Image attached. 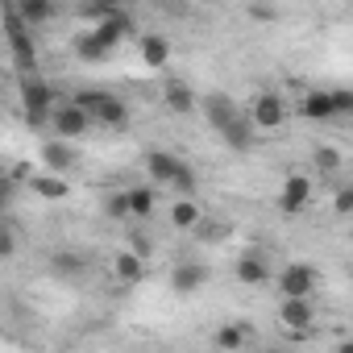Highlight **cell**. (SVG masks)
Listing matches in <instances>:
<instances>
[{
  "label": "cell",
  "instance_id": "30bf717a",
  "mask_svg": "<svg viewBox=\"0 0 353 353\" xmlns=\"http://www.w3.org/2000/svg\"><path fill=\"white\" fill-rule=\"evenodd\" d=\"M312 200V183L303 179V174H287L283 179V192H279V208L283 212H303Z\"/></svg>",
  "mask_w": 353,
  "mask_h": 353
},
{
  "label": "cell",
  "instance_id": "9a60e30c",
  "mask_svg": "<svg viewBox=\"0 0 353 353\" xmlns=\"http://www.w3.org/2000/svg\"><path fill=\"white\" fill-rule=\"evenodd\" d=\"M137 54H141L145 67H166V59H170V42H166L162 34H145V38L137 42Z\"/></svg>",
  "mask_w": 353,
  "mask_h": 353
},
{
  "label": "cell",
  "instance_id": "3957f363",
  "mask_svg": "<svg viewBox=\"0 0 353 353\" xmlns=\"http://www.w3.org/2000/svg\"><path fill=\"white\" fill-rule=\"evenodd\" d=\"M279 320H283L287 336H307V328H312V303H307V295H283Z\"/></svg>",
  "mask_w": 353,
  "mask_h": 353
},
{
  "label": "cell",
  "instance_id": "4fadbf2b",
  "mask_svg": "<svg viewBox=\"0 0 353 353\" xmlns=\"http://www.w3.org/2000/svg\"><path fill=\"white\" fill-rule=\"evenodd\" d=\"M162 104H166L170 112H192L200 100H196V92H192L183 79H170V83L162 88Z\"/></svg>",
  "mask_w": 353,
  "mask_h": 353
},
{
  "label": "cell",
  "instance_id": "484cf974",
  "mask_svg": "<svg viewBox=\"0 0 353 353\" xmlns=\"http://www.w3.org/2000/svg\"><path fill=\"white\" fill-rule=\"evenodd\" d=\"M332 212H341V216L353 212V188H341V192L332 196Z\"/></svg>",
  "mask_w": 353,
  "mask_h": 353
},
{
  "label": "cell",
  "instance_id": "d4e9b609",
  "mask_svg": "<svg viewBox=\"0 0 353 353\" xmlns=\"http://www.w3.org/2000/svg\"><path fill=\"white\" fill-rule=\"evenodd\" d=\"M108 216H112V221H129V216H133V212H129V196H125V192L108 196Z\"/></svg>",
  "mask_w": 353,
  "mask_h": 353
},
{
  "label": "cell",
  "instance_id": "9c48e42d",
  "mask_svg": "<svg viewBox=\"0 0 353 353\" xmlns=\"http://www.w3.org/2000/svg\"><path fill=\"white\" fill-rule=\"evenodd\" d=\"M233 270H237V279H241L245 287H266V283H270V262H266L258 250H245Z\"/></svg>",
  "mask_w": 353,
  "mask_h": 353
},
{
  "label": "cell",
  "instance_id": "d6986e66",
  "mask_svg": "<svg viewBox=\"0 0 353 353\" xmlns=\"http://www.w3.org/2000/svg\"><path fill=\"white\" fill-rule=\"evenodd\" d=\"M125 196H129V212H133V221H145V216L154 212V188H129Z\"/></svg>",
  "mask_w": 353,
  "mask_h": 353
},
{
  "label": "cell",
  "instance_id": "2e32d148",
  "mask_svg": "<svg viewBox=\"0 0 353 353\" xmlns=\"http://www.w3.org/2000/svg\"><path fill=\"white\" fill-rule=\"evenodd\" d=\"M170 225H174V229H200V225H204V212H200V204H196L192 196H183L179 204L170 208Z\"/></svg>",
  "mask_w": 353,
  "mask_h": 353
},
{
  "label": "cell",
  "instance_id": "277c9868",
  "mask_svg": "<svg viewBox=\"0 0 353 353\" xmlns=\"http://www.w3.org/2000/svg\"><path fill=\"white\" fill-rule=\"evenodd\" d=\"M179 170H183L179 154H170V150H145V174H150L154 188H170Z\"/></svg>",
  "mask_w": 353,
  "mask_h": 353
},
{
  "label": "cell",
  "instance_id": "f1b7e54d",
  "mask_svg": "<svg viewBox=\"0 0 353 353\" xmlns=\"http://www.w3.org/2000/svg\"><path fill=\"white\" fill-rule=\"evenodd\" d=\"M158 5H174V0H158Z\"/></svg>",
  "mask_w": 353,
  "mask_h": 353
},
{
  "label": "cell",
  "instance_id": "8992f818",
  "mask_svg": "<svg viewBox=\"0 0 353 353\" xmlns=\"http://www.w3.org/2000/svg\"><path fill=\"white\" fill-rule=\"evenodd\" d=\"M299 117H303V121H316V125L336 121L332 92H324V88H307V92H303V100H299Z\"/></svg>",
  "mask_w": 353,
  "mask_h": 353
},
{
  "label": "cell",
  "instance_id": "f546056e",
  "mask_svg": "<svg viewBox=\"0 0 353 353\" xmlns=\"http://www.w3.org/2000/svg\"><path fill=\"white\" fill-rule=\"evenodd\" d=\"M204 5H216V0H204Z\"/></svg>",
  "mask_w": 353,
  "mask_h": 353
},
{
  "label": "cell",
  "instance_id": "7c38bea8",
  "mask_svg": "<svg viewBox=\"0 0 353 353\" xmlns=\"http://www.w3.org/2000/svg\"><path fill=\"white\" fill-rule=\"evenodd\" d=\"M204 283H208V266H200V262H179V266H174V274H170V287L179 291V295H192Z\"/></svg>",
  "mask_w": 353,
  "mask_h": 353
},
{
  "label": "cell",
  "instance_id": "ac0fdd59",
  "mask_svg": "<svg viewBox=\"0 0 353 353\" xmlns=\"http://www.w3.org/2000/svg\"><path fill=\"white\" fill-rule=\"evenodd\" d=\"M42 158H46V166H50V170H63V174L75 166V150H71V141H67V137H59V141L42 145Z\"/></svg>",
  "mask_w": 353,
  "mask_h": 353
},
{
  "label": "cell",
  "instance_id": "603a6c76",
  "mask_svg": "<svg viewBox=\"0 0 353 353\" xmlns=\"http://www.w3.org/2000/svg\"><path fill=\"white\" fill-rule=\"evenodd\" d=\"M332 104H336V121L353 117V88H332Z\"/></svg>",
  "mask_w": 353,
  "mask_h": 353
},
{
  "label": "cell",
  "instance_id": "83f0119b",
  "mask_svg": "<svg viewBox=\"0 0 353 353\" xmlns=\"http://www.w3.org/2000/svg\"><path fill=\"white\" fill-rule=\"evenodd\" d=\"M92 9H96L100 17H112V13L121 9V0H92Z\"/></svg>",
  "mask_w": 353,
  "mask_h": 353
},
{
  "label": "cell",
  "instance_id": "5bb4252c",
  "mask_svg": "<svg viewBox=\"0 0 353 353\" xmlns=\"http://www.w3.org/2000/svg\"><path fill=\"white\" fill-rule=\"evenodd\" d=\"M30 188H34V196H42V200H67V174L63 170H50V174H34L30 179Z\"/></svg>",
  "mask_w": 353,
  "mask_h": 353
},
{
  "label": "cell",
  "instance_id": "7402d4cb",
  "mask_svg": "<svg viewBox=\"0 0 353 353\" xmlns=\"http://www.w3.org/2000/svg\"><path fill=\"white\" fill-rule=\"evenodd\" d=\"M170 192H179V196H192V192H196V170H192L188 162H183V170H179V174H174Z\"/></svg>",
  "mask_w": 353,
  "mask_h": 353
},
{
  "label": "cell",
  "instance_id": "52a82bcc",
  "mask_svg": "<svg viewBox=\"0 0 353 353\" xmlns=\"http://www.w3.org/2000/svg\"><path fill=\"white\" fill-rule=\"evenodd\" d=\"M250 121H254L258 129H279V125L287 121V104H283V96H279V92H262V96L254 100Z\"/></svg>",
  "mask_w": 353,
  "mask_h": 353
},
{
  "label": "cell",
  "instance_id": "5b68a950",
  "mask_svg": "<svg viewBox=\"0 0 353 353\" xmlns=\"http://www.w3.org/2000/svg\"><path fill=\"white\" fill-rule=\"evenodd\" d=\"M50 125H54V133H59V137H67V141H71V137H79V133L92 125V112H88L83 104H59V108H54V117H50Z\"/></svg>",
  "mask_w": 353,
  "mask_h": 353
},
{
  "label": "cell",
  "instance_id": "ffe728a7",
  "mask_svg": "<svg viewBox=\"0 0 353 353\" xmlns=\"http://www.w3.org/2000/svg\"><path fill=\"white\" fill-rule=\"evenodd\" d=\"M212 341H216V349H241L250 341V328L245 324H221Z\"/></svg>",
  "mask_w": 353,
  "mask_h": 353
},
{
  "label": "cell",
  "instance_id": "6da1fadb",
  "mask_svg": "<svg viewBox=\"0 0 353 353\" xmlns=\"http://www.w3.org/2000/svg\"><path fill=\"white\" fill-rule=\"evenodd\" d=\"M21 100H26V117H30V125H46V121L54 117V88H50L46 79H38V71L26 75V83H21Z\"/></svg>",
  "mask_w": 353,
  "mask_h": 353
},
{
  "label": "cell",
  "instance_id": "44dd1931",
  "mask_svg": "<svg viewBox=\"0 0 353 353\" xmlns=\"http://www.w3.org/2000/svg\"><path fill=\"white\" fill-rule=\"evenodd\" d=\"M17 9H21V17H26L30 26H42V21H50V13H54V0H17Z\"/></svg>",
  "mask_w": 353,
  "mask_h": 353
},
{
  "label": "cell",
  "instance_id": "7a4b0ae2",
  "mask_svg": "<svg viewBox=\"0 0 353 353\" xmlns=\"http://www.w3.org/2000/svg\"><path fill=\"white\" fill-rule=\"evenodd\" d=\"M79 104L92 112V121H100V125H108V129H117V125L129 121V108H125L117 96H108V92H83Z\"/></svg>",
  "mask_w": 353,
  "mask_h": 353
},
{
  "label": "cell",
  "instance_id": "cb8c5ba5",
  "mask_svg": "<svg viewBox=\"0 0 353 353\" xmlns=\"http://www.w3.org/2000/svg\"><path fill=\"white\" fill-rule=\"evenodd\" d=\"M316 166H320L324 174H332V170L341 166V154H336L332 145H320V150H316Z\"/></svg>",
  "mask_w": 353,
  "mask_h": 353
},
{
  "label": "cell",
  "instance_id": "8fae6325",
  "mask_svg": "<svg viewBox=\"0 0 353 353\" xmlns=\"http://www.w3.org/2000/svg\"><path fill=\"white\" fill-rule=\"evenodd\" d=\"M145 254H137V250H121L117 258H112V274H117V283H125V287H137L141 279H145V262H141Z\"/></svg>",
  "mask_w": 353,
  "mask_h": 353
},
{
  "label": "cell",
  "instance_id": "ba28073f",
  "mask_svg": "<svg viewBox=\"0 0 353 353\" xmlns=\"http://www.w3.org/2000/svg\"><path fill=\"white\" fill-rule=\"evenodd\" d=\"M279 291H283V295H312V291H316V270L303 266V262L283 266V274H279Z\"/></svg>",
  "mask_w": 353,
  "mask_h": 353
},
{
  "label": "cell",
  "instance_id": "e0dca14e",
  "mask_svg": "<svg viewBox=\"0 0 353 353\" xmlns=\"http://www.w3.org/2000/svg\"><path fill=\"white\" fill-rule=\"evenodd\" d=\"M108 50H112V46H108V42H104V38H100L96 30H92V34H79V38H75V54H79L83 63H104V59H108Z\"/></svg>",
  "mask_w": 353,
  "mask_h": 353
},
{
  "label": "cell",
  "instance_id": "4316f807",
  "mask_svg": "<svg viewBox=\"0 0 353 353\" xmlns=\"http://www.w3.org/2000/svg\"><path fill=\"white\" fill-rule=\"evenodd\" d=\"M13 250H17V237H13V229L5 225V233H0V258H13Z\"/></svg>",
  "mask_w": 353,
  "mask_h": 353
}]
</instances>
